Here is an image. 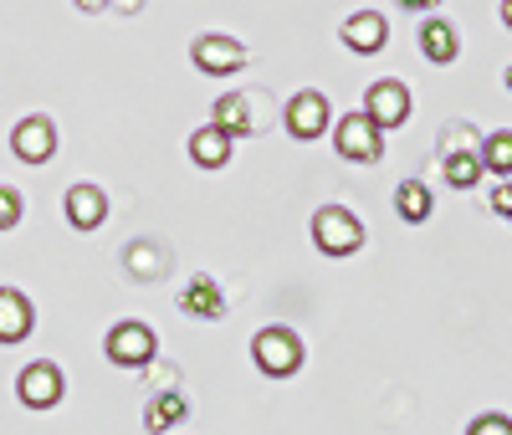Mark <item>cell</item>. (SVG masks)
I'll list each match as a JSON object with an SVG mask.
<instances>
[{
    "label": "cell",
    "mask_w": 512,
    "mask_h": 435,
    "mask_svg": "<svg viewBox=\"0 0 512 435\" xmlns=\"http://www.w3.org/2000/svg\"><path fill=\"white\" fill-rule=\"evenodd\" d=\"M251 359L267 379H287V374L303 369V338L292 328H262L251 338Z\"/></svg>",
    "instance_id": "obj_1"
},
{
    "label": "cell",
    "mask_w": 512,
    "mask_h": 435,
    "mask_svg": "<svg viewBox=\"0 0 512 435\" xmlns=\"http://www.w3.org/2000/svg\"><path fill=\"white\" fill-rule=\"evenodd\" d=\"M103 354H108V364H118V369H144V364H154V354H159V338H154L149 323L123 318V323L108 328Z\"/></svg>",
    "instance_id": "obj_2"
},
{
    "label": "cell",
    "mask_w": 512,
    "mask_h": 435,
    "mask_svg": "<svg viewBox=\"0 0 512 435\" xmlns=\"http://www.w3.org/2000/svg\"><path fill=\"white\" fill-rule=\"evenodd\" d=\"M313 246L323 256H354L364 246V226H359V215L344 210V205H323L313 215Z\"/></svg>",
    "instance_id": "obj_3"
},
{
    "label": "cell",
    "mask_w": 512,
    "mask_h": 435,
    "mask_svg": "<svg viewBox=\"0 0 512 435\" xmlns=\"http://www.w3.org/2000/svg\"><path fill=\"white\" fill-rule=\"evenodd\" d=\"M333 149L344 154L349 164H379V154H384V128H379L369 113H349V118H338V128H333Z\"/></svg>",
    "instance_id": "obj_4"
},
{
    "label": "cell",
    "mask_w": 512,
    "mask_h": 435,
    "mask_svg": "<svg viewBox=\"0 0 512 435\" xmlns=\"http://www.w3.org/2000/svg\"><path fill=\"white\" fill-rule=\"evenodd\" d=\"M190 57H195V67L205 72V77H231V72H241L246 67V47L236 36H226V31H205V36H195V47H190Z\"/></svg>",
    "instance_id": "obj_5"
},
{
    "label": "cell",
    "mask_w": 512,
    "mask_h": 435,
    "mask_svg": "<svg viewBox=\"0 0 512 435\" xmlns=\"http://www.w3.org/2000/svg\"><path fill=\"white\" fill-rule=\"evenodd\" d=\"M328 118H333L328 98L313 93V87H303V93L287 103V134H292V139H303V144H313V139L328 134Z\"/></svg>",
    "instance_id": "obj_6"
},
{
    "label": "cell",
    "mask_w": 512,
    "mask_h": 435,
    "mask_svg": "<svg viewBox=\"0 0 512 435\" xmlns=\"http://www.w3.org/2000/svg\"><path fill=\"white\" fill-rule=\"evenodd\" d=\"M16 395H21V405H26V410H52V405L62 400V369H57L52 359L26 364V369H21V379H16Z\"/></svg>",
    "instance_id": "obj_7"
},
{
    "label": "cell",
    "mask_w": 512,
    "mask_h": 435,
    "mask_svg": "<svg viewBox=\"0 0 512 435\" xmlns=\"http://www.w3.org/2000/svg\"><path fill=\"white\" fill-rule=\"evenodd\" d=\"M364 113H369L379 128H400V123H410V87L395 82V77L374 82L369 93H364Z\"/></svg>",
    "instance_id": "obj_8"
},
{
    "label": "cell",
    "mask_w": 512,
    "mask_h": 435,
    "mask_svg": "<svg viewBox=\"0 0 512 435\" xmlns=\"http://www.w3.org/2000/svg\"><path fill=\"white\" fill-rule=\"evenodd\" d=\"M11 149H16L21 164H47V159L57 154V128H52V118H41V113L21 118L16 134H11Z\"/></svg>",
    "instance_id": "obj_9"
},
{
    "label": "cell",
    "mask_w": 512,
    "mask_h": 435,
    "mask_svg": "<svg viewBox=\"0 0 512 435\" xmlns=\"http://www.w3.org/2000/svg\"><path fill=\"white\" fill-rule=\"evenodd\" d=\"M62 210H67V226L72 231H98L108 221V195L98 185H72L67 200H62Z\"/></svg>",
    "instance_id": "obj_10"
},
{
    "label": "cell",
    "mask_w": 512,
    "mask_h": 435,
    "mask_svg": "<svg viewBox=\"0 0 512 435\" xmlns=\"http://www.w3.org/2000/svg\"><path fill=\"white\" fill-rule=\"evenodd\" d=\"M384 41H390V26H384L379 11H354V16L344 21V47H349V52L374 57V52H384Z\"/></svg>",
    "instance_id": "obj_11"
},
{
    "label": "cell",
    "mask_w": 512,
    "mask_h": 435,
    "mask_svg": "<svg viewBox=\"0 0 512 435\" xmlns=\"http://www.w3.org/2000/svg\"><path fill=\"white\" fill-rule=\"evenodd\" d=\"M31 328H36V313H31L26 292L0 287V343H21V338H31Z\"/></svg>",
    "instance_id": "obj_12"
},
{
    "label": "cell",
    "mask_w": 512,
    "mask_h": 435,
    "mask_svg": "<svg viewBox=\"0 0 512 435\" xmlns=\"http://www.w3.org/2000/svg\"><path fill=\"white\" fill-rule=\"evenodd\" d=\"M180 308L190 313V318H205V323H216V318H226V297H221V287L210 282V277H195L185 292H180Z\"/></svg>",
    "instance_id": "obj_13"
},
{
    "label": "cell",
    "mask_w": 512,
    "mask_h": 435,
    "mask_svg": "<svg viewBox=\"0 0 512 435\" xmlns=\"http://www.w3.org/2000/svg\"><path fill=\"white\" fill-rule=\"evenodd\" d=\"M420 52L431 57V62H441V67H451V62H456V52H461L456 26H451V21H441V16H431V21L420 26Z\"/></svg>",
    "instance_id": "obj_14"
},
{
    "label": "cell",
    "mask_w": 512,
    "mask_h": 435,
    "mask_svg": "<svg viewBox=\"0 0 512 435\" xmlns=\"http://www.w3.org/2000/svg\"><path fill=\"white\" fill-rule=\"evenodd\" d=\"M190 159H195L200 169H221V164L231 159V134H221L216 123L195 128V134H190Z\"/></svg>",
    "instance_id": "obj_15"
},
{
    "label": "cell",
    "mask_w": 512,
    "mask_h": 435,
    "mask_svg": "<svg viewBox=\"0 0 512 435\" xmlns=\"http://www.w3.org/2000/svg\"><path fill=\"white\" fill-rule=\"evenodd\" d=\"M395 215L405 226H420V221H431V190H425L420 180H405L395 190Z\"/></svg>",
    "instance_id": "obj_16"
},
{
    "label": "cell",
    "mask_w": 512,
    "mask_h": 435,
    "mask_svg": "<svg viewBox=\"0 0 512 435\" xmlns=\"http://www.w3.org/2000/svg\"><path fill=\"white\" fill-rule=\"evenodd\" d=\"M185 395H154L149 400V410H144V425L154 430V435H164V430H175L180 420H185Z\"/></svg>",
    "instance_id": "obj_17"
},
{
    "label": "cell",
    "mask_w": 512,
    "mask_h": 435,
    "mask_svg": "<svg viewBox=\"0 0 512 435\" xmlns=\"http://www.w3.org/2000/svg\"><path fill=\"white\" fill-rule=\"evenodd\" d=\"M216 128H221V134H231V139H246V134H251V113H246V98L226 93V98L216 103Z\"/></svg>",
    "instance_id": "obj_18"
},
{
    "label": "cell",
    "mask_w": 512,
    "mask_h": 435,
    "mask_svg": "<svg viewBox=\"0 0 512 435\" xmlns=\"http://www.w3.org/2000/svg\"><path fill=\"white\" fill-rule=\"evenodd\" d=\"M482 174H487V169H482V154H466V149L446 154V180H451L456 190H472Z\"/></svg>",
    "instance_id": "obj_19"
},
{
    "label": "cell",
    "mask_w": 512,
    "mask_h": 435,
    "mask_svg": "<svg viewBox=\"0 0 512 435\" xmlns=\"http://www.w3.org/2000/svg\"><path fill=\"white\" fill-rule=\"evenodd\" d=\"M482 169H492V174H512V128H497V134L482 144Z\"/></svg>",
    "instance_id": "obj_20"
},
{
    "label": "cell",
    "mask_w": 512,
    "mask_h": 435,
    "mask_svg": "<svg viewBox=\"0 0 512 435\" xmlns=\"http://www.w3.org/2000/svg\"><path fill=\"white\" fill-rule=\"evenodd\" d=\"M16 226H21V195L0 185V231H16Z\"/></svg>",
    "instance_id": "obj_21"
},
{
    "label": "cell",
    "mask_w": 512,
    "mask_h": 435,
    "mask_svg": "<svg viewBox=\"0 0 512 435\" xmlns=\"http://www.w3.org/2000/svg\"><path fill=\"white\" fill-rule=\"evenodd\" d=\"M466 435H512V420L507 415H477Z\"/></svg>",
    "instance_id": "obj_22"
},
{
    "label": "cell",
    "mask_w": 512,
    "mask_h": 435,
    "mask_svg": "<svg viewBox=\"0 0 512 435\" xmlns=\"http://www.w3.org/2000/svg\"><path fill=\"white\" fill-rule=\"evenodd\" d=\"M492 210H497V215H512V185H497V190H492Z\"/></svg>",
    "instance_id": "obj_23"
},
{
    "label": "cell",
    "mask_w": 512,
    "mask_h": 435,
    "mask_svg": "<svg viewBox=\"0 0 512 435\" xmlns=\"http://www.w3.org/2000/svg\"><path fill=\"white\" fill-rule=\"evenodd\" d=\"M400 6H405V11H436L441 0H400Z\"/></svg>",
    "instance_id": "obj_24"
},
{
    "label": "cell",
    "mask_w": 512,
    "mask_h": 435,
    "mask_svg": "<svg viewBox=\"0 0 512 435\" xmlns=\"http://www.w3.org/2000/svg\"><path fill=\"white\" fill-rule=\"evenodd\" d=\"M502 21L512 26V0H502Z\"/></svg>",
    "instance_id": "obj_25"
},
{
    "label": "cell",
    "mask_w": 512,
    "mask_h": 435,
    "mask_svg": "<svg viewBox=\"0 0 512 435\" xmlns=\"http://www.w3.org/2000/svg\"><path fill=\"white\" fill-rule=\"evenodd\" d=\"M77 6H103V0H77Z\"/></svg>",
    "instance_id": "obj_26"
},
{
    "label": "cell",
    "mask_w": 512,
    "mask_h": 435,
    "mask_svg": "<svg viewBox=\"0 0 512 435\" xmlns=\"http://www.w3.org/2000/svg\"><path fill=\"white\" fill-rule=\"evenodd\" d=\"M507 93H512V67H507Z\"/></svg>",
    "instance_id": "obj_27"
},
{
    "label": "cell",
    "mask_w": 512,
    "mask_h": 435,
    "mask_svg": "<svg viewBox=\"0 0 512 435\" xmlns=\"http://www.w3.org/2000/svg\"><path fill=\"white\" fill-rule=\"evenodd\" d=\"M507 221H512V215H507Z\"/></svg>",
    "instance_id": "obj_28"
}]
</instances>
